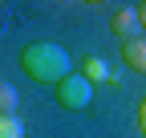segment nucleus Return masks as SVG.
Instances as JSON below:
<instances>
[{
    "instance_id": "nucleus-3",
    "label": "nucleus",
    "mask_w": 146,
    "mask_h": 138,
    "mask_svg": "<svg viewBox=\"0 0 146 138\" xmlns=\"http://www.w3.org/2000/svg\"><path fill=\"white\" fill-rule=\"evenodd\" d=\"M110 29H114L122 41H134L138 29H142V21H138V4H122V8L114 12V25H110Z\"/></svg>"
},
{
    "instance_id": "nucleus-8",
    "label": "nucleus",
    "mask_w": 146,
    "mask_h": 138,
    "mask_svg": "<svg viewBox=\"0 0 146 138\" xmlns=\"http://www.w3.org/2000/svg\"><path fill=\"white\" fill-rule=\"evenodd\" d=\"M138 122H142V134H146V98H142V106H138Z\"/></svg>"
},
{
    "instance_id": "nucleus-4",
    "label": "nucleus",
    "mask_w": 146,
    "mask_h": 138,
    "mask_svg": "<svg viewBox=\"0 0 146 138\" xmlns=\"http://www.w3.org/2000/svg\"><path fill=\"white\" fill-rule=\"evenodd\" d=\"M122 57H126V65H130V69L146 73V37H134V41H126Z\"/></svg>"
},
{
    "instance_id": "nucleus-1",
    "label": "nucleus",
    "mask_w": 146,
    "mask_h": 138,
    "mask_svg": "<svg viewBox=\"0 0 146 138\" xmlns=\"http://www.w3.org/2000/svg\"><path fill=\"white\" fill-rule=\"evenodd\" d=\"M21 65H25V73H29L33 81H53V85H61V81L73 73V57L65 53L61 45H53V41L29 45L25 57H21Z\"/></svg>"
},
{
    "instance_id": "nucleus-6",
    "label": "nucleus",
    "mask_w": 146,
    "mask_h": 138,
    "mask_svg": "<svg viewBox=\"0 0 146 138\" xmlns=\"http://www.w3.org/2000/svg\"><path fill=\"white\" fill-rule=\"evenodd\" d=\"M16 90L12 85H0V118H16Z\"/></svg>"
},
{
    "instance_id": "nucleus-2",
    "label": "nucleus",
    "mask_w": 146,
    "mask_h": 138,
    "mask_svg": "<svg viewBox=\"0 0 146 138\" xmlns=\"http://www.w3.org/2000/svg\"><path fill=\"white\" fill-rule=\"evenodd\" d=\"M57 98L65 110H85L89 102H94V85L85 81V73H69L61 85H57Z\"/></svg>"
},
{
    "instance_id": "nucleus-5",
    "label": "nucleus",
    "mask_w": 146,
    "mask_h": 138,
    "mask_svg": "<svg viewBox=\"0 0 146 138\" xmlns=\"http://www.w3.org/2000/svg\"><path fill=\"white\" fill-rule=\"evenodd\" d=\"M106 77H110V65L102 57H85V81L94 85V81H106Z\"/></svg>"
},
{
    "instance_id": "nucleus-9",
    "label": "nucleus",
    "mask_w": 146,
    "mask_h": 138,
    "mask_svg": "<svg viewBox=\"0 0 146 138\" xmlns=\"http://www.w3.org/2000/svg\"><path fill=\"white\" fill-rule=\"evenodd\" d=\"M138 21H142V29H146V0L138 4Z\"/></svg>"
},
{
    "instance_id": "nucleus-7",
    "label": "nucleus",
    "mask_w": 146,
    "mask_h": 138,
    "mask_svg": "<svg viewBox=\"0 0 146 138\" xmlns=\"http://www.w3.org/2000/svg\"><path fill=\"white\" fill-rule=\"evenodd\" d=\"M0 138H25V122L21 118H0Z\"/></svg>"
}]
</instances>
